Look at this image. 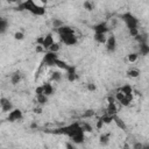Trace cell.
Here are the masks:
<instances>
[{"mask_svg":"<svg viewBox=\"0 0 149 149\" xmlns=\"http://www.w3.org/2000/svg\"><path fill=\"white\" fill-rule=\"evenodd\" d=\"M81 129V126H80V122L78 121H74L68 126H64V127H59L57 129H55V134H61V135H66L69 139H71L73 135H76L77 133H79Z\"/></svg>","mask_w":149,"mask_h":149,"instance_id":"2","label":"cell"},{"mask_svg":"<svg viewBox=\"0 0 149 149\" xmlns=\"http://www.w3.org/2000/svg\"><path fill=\"white\" fill-rule=\"evenodd\" d=\"M36 101H37V105L43 107L44 105H47L49 102V97L44 95V94H41V95H36Z\"/></svg>","mask_w":149,"mask_h":149,"instance_id":"23","label":"cell"},{"mask_svg":"<svg viewBox=\"0 0 149 149\" xmlns=\"http://www.w3.org/2000/svg\"><path fill=\"white\" fill-rule=\"evenodd\" d=\"M17 10H28L35 16H43L45 14V7L44 6H37L35 1L33 0H26L21 2L17 7Z\"/></svg>","mask_w":149,"mask_h":149,"instance_id":"1","label":"cell"},{"mask_svg":"<svg viewBox=\"0 0 149 149\" xmlns=\"http://www.w3.org/2000/svg\"><path fill=\"white\" fill-rule=\"evenodd\" d=\"M0 108H1L2 112H5V113H9L14 107H13L12 101H10L8 98H6V97H1V98H0Z\"/></svg>","mask_w":149,"mask_h":149,"instance_id":"8","label":"cell"},{"mask_svg":"<svg viewBox=\"0 0 149 149\" xmlns=\"http://www.w3.org/2000/svg\"><path fill=\"white\" fill-rule=\"evenodd\" d=\"M42 111H43V109H42V107H41V106H38V105H37V106H35V107L33 108V112H34L35 114H41V113H42Z\"/></svg>","mask_w":149,"mask_h":149,"instance_id":"42","label":"cell"},{"mask_svg":"<svg viewBox=\"0 0 149 149\" xmlns=\"http://www.w3.org/2000/svg\"><path fill=\"white\" fill-rule=\"evenodd\" d=\"M57 59H58V55H57V54L50 52V51H45L42 62H43V64H45L47 66L51 68V66H55V63H56Z\"/></svg>","mask_w":149,"mask_h":149,"instance_id":"4","label":"cell"},{"mask_svg":"<svg viewBox=\"0 0 149 149\" xmlns=\"http://www.w3.org/2000/svg\"><path fill=\"white\" fill-rule=\"evenodd\" d=\"M140 70L136 69V68H130L128 71H127V76L130 77V78H137L140 76Z\"/></svg>","mask_w":149,"mask_h":149,"instance_id":"27","label":"cell"},{"mask_svg":"<svg viewBox=\"0 0 149 149\" xmlns=\"http://www.w3.org/2000/svg\"><path fill=\"white\" fill-rule=\"evenodd\" d=\"M35 51H36L37 54H41V52H43V51H45V50L43 49L42 45H37V44H36V47H35Z\"/></svg>","mask_w":149,"mask_h":149,"instance_id":"43","label":"cell"},{"mask_svg":"<svg viewBox=\"0 0 149 149\" xmlns=\"http://www.w3.org/2000/svg\"><path fill=\"white\" fill-rule=\"evenodd\" d=\"M59 49H61V45H59V43H56V42H54L50 47H49V49L47 50V51H50V52H55V54H57L58 51H59Z\"/></svg>","mask_w":149,"mask_h":149,"instance_id":"31","label":"cell"},{"mask_svg":"<svg viewBox=\"0 0 149 149\" xmlns=\"http://www.w3.org/2000/svg\"><path fill=\"white\" fill-rule=\"evenodd\" d=\"M65 149H77V147H76V144H73L72 142L68 141V142L65 143Z\"/></svg>","mask_w":149,"mask_h":149,"instance_id":"39","label":"cell"},{"mask_svg":"<svg viewBox=\"0 0 149 149\" xmlns=\"http://www.w3.org/2000/svg\"><path fill=\"white\" fill-rule=\"evenodd\" d=\"M137 58H139V54L137 52H130V54L127 55V59H128L129 63H135L137 61Z\"/></svg>","mask_w":149,"mask_h":149,"instance_id":"32","label":"cell"},{"mask_svg":"<svg viewBox=\"0 0 149 149\" xmlns=\"http://www.w3.org/2000/svg\"><path fill=\"white\" fill-rule=\"evenodd\" d=\"M113 122L116 125V127H118L119 129H121V130H127V125H126V122H125L123 119H121L118 114L113 115Z\"/></svg>","mask_w":149,"mask_h":149,"instance_id":"17","label":"cell"},{"mask_svg":"<svg viewBox=\"0 0 149 149\" xmlns=\"http://www.w3.org/2000/svg\"><path fill=\"white\" fill-rule=\"evenodd\" d=\"M35 94H36V95H41V94H43L42 85H40V86H37V87L35 88Z\"/></svg>","mask_w":149,"mask_h":149,"instance_id":"41","label":"cell"},{"mask_svg":"<svg viewBox=\"0 0 149 149\" xmlns=\"http://www.w3.org/2000/svg\"><path fill=\"white\" fill-rule=\"evenodd\" d=\"M134 38H135V41L139 42V44H140V43H148V35L144 34V33H143V34L139 33Z\"/></svg>","mask_w":149,"mask_h":149,"instance_id":"26","label":"cell"},{"mask_svg":"<svg viewBox=\"0 0 149 149\" xmlns=\"http://www.w3.org/2000/svg\"><path fill=\"white\" fill-rule=\"evenodd\" d=\"M122 21L126 23L128 29H139V19L130 12H126L121 15Z\"/></svg>","mask_w":149,"mask_h":149,"instance_id":"3","label":"cell"},{"mask_svg":"<svg viewBox=\"0 0 149 149\" xmlns=\"http://www.w3.org/2000/svg\"><path fill=\"white\" fill-rule=\"evenodd\" d=\"M107 101H108V104H107V107H106V112L105 113L108 114V115H115V114H118V107H116L114 97L109 95L107 98Z\"/></svg>","mask_w":149,"mask_h":149,"instance_id":"5","label":"cell"},{"mask_svg":"<svg viewBox=\"0 0 149 149\" xmlns=\"http://www.w3.org/2000/svg\"><path fill=\"white\" fill-rule=\"evenodd\" d=\"M99 119L102 121L104 125H109V123L113 122V115H108V114H106V113H105L104 115H101Z\"/></svg>","mask_w":149,"mask_h":149,"instance_id":"28","label":"cell"},{"mask_svg":"<svg viewBox=\"0 0 149 149\" xmlns=\"http://www.w3.org/2000/svg\"><path fill=\"white\" fill-rule=\"evenodd\" d=\"M62 80V73L59 71H54L51 73V81L54 83H59Z\"/></svg>","mask_w":149,"mask_h":149,"instance_id":"29","label":"cell"},{"mask_svg":"<svg viewBox=\"0 0 149 149\" xmlns=\"http://www.w3.org/2000/svg\"><path fill=\"white\" fill-rule=\"evenodd\" d=\"M8 29V20L0 16V35H3Z\"/></svg>","mask_w":149,"mask_h":149,"instance_id":"22","label":"cell"},{"mask_svg":"<svg viewBox=\"0 0 149 149\" xmlns=\"http://www.w3.org/2000/svg\"><path fill=\"white\" fill-rule=\"evenodd\" d=\"M94 109H92V108H88V109H86L83 114H81V116L84 118V119H87V118H91V116H93L94 115Z\"/></svg>","mask_w":149,"mask_h":149,"instance_id":"35","label":"cell"},{"mask_svg":"<svg viewBox=\"0 0 149 149\" xmlns=\"http://www.w3.org/2000/svg\"><path fill=\"white\" fill-rule=\"evenodd\" d=\"M142 149H149V143H148V142L143 143V146H142Z\"/></svg>","mask_w":149,"mask_h":149,"instance_id":"46","label":"cell"},{"mask_svg":"<svg viewBox=\"0 0 149 149\" xmlns=\"http://www.w3.org/2000/svg\"><path fill=\"white\" fill-rule=\"evenodd\" d=\"M86 88L90 92H94V91H97V85L94 83H87L86 84Z\"/></svg>","mask_w":149,"mask_h":149,"instance_id":"37","label":"cell"},{"mask_svg":"<svg viewBox=\"0 0 149 149\" xmlns=\"http://www.w3.org/2000/svg\"><path fill=\"white\" fill-rule=\"evenodd\" d=\"M22 80V73L20 71H15L10 74V83L13 85H17Z\"/></svg>","mask_w":149,"mask_h":149,"instance_id":"19","label":"cell"},{"mask_svg":"<svg viewBox=\"0 0 149 149\" xmlns=\"http://www.w3.org/2000/svg\"><path fill=\"white\" fill-rule=\"evenodd\" d=\"M42 88H43V94L47 95V97H50L54 94V86L50 84V83H44L42 85Z\"/></svg>","mask_w":149,"mask_h":149,"instance_id":"20","label":"cell"},{"mask_svg":"<svg viewBox=\"0 0 149 149\" xmlns=\"http://www.w3.org/2000/svg\"><path fill=\"white\" fill-rule=\"evenodd\" d=\"M105 47H106V50L108 52H114L116 50V38H115L114 35H111V36L107 37Z\"/></svg>","mask_w":149,"mask_h":149,"instance_id":"11","label":"cell"},{"mask_svg":"<svg viewBox=\"0 0 149 149\" xmlns=\"http://www.w3.org/2000/svg\"><path fill=\"white\" fill-rule=\"evenodd\" d=\"M122 149H130L129 143H128V142H125V143H123V146H122Z\"/></svg>","mask_w":149,"mask_h":149,"instance_id":"45","label":"cell"},{"mask_svg":"<svg viewBox=\"0 0 149 149\" xmlns=\"http://www.w3.org/2000/svg\"><path fill=\"white\" fill-rule=\"evenodd\" d=\"M83 7H84V9H86L87 12H91V10H93V8H94V3L92 2V1H84V3H83Z\"/></svg>","mask_w":149,"mask_h":149,"instance_id":"33","label":"cell"},{"mask_svg":"<svg viewBox=\"0 0 149 149\" xmlns=\"http://www.w3.org/2000/svg\"><path fill=\"white\" fill-rule=\"evenodd\" d=\"M139 56H147L149 54V45L148 43H140L139 44Z\"/></svg>","mask_w":149,"mask_h":149,"instance_id":"21","label":"cell"},{"mask_svg":"<svg viewBox=\"0 0 149 149\" xmlns=\"http://www.w3.org/2000/svg\"><path fill=\"white\" fill-rule=\"evenodd\" d=\"M22 118H23V113L20 108H13L7 115V120L9 122H15V121L22 120Z\"/></svg>","mask_w":149,"mask_h":149,"instance_id":"6","label":"cell"},{"mask_svg":"<svg viewBox=\"0 0 149 149\" xmlns=\"http://www.w3.org/2000/svg\"><path fill=\"white\" fill-rule=\"evenodd\" d=\"M54 42H55V41H54V35H52L51 33H48L45 36H43V42H42L43 49H44V50H48L49 47H50Z\"/></svg>","mask_w":149,"mask_h":149,"instance_id":"15","label":"cell"},{"mask_svg":"<svg viewBox=\"0 0 149 149\" xmlns=\"http://www.w3.org/2000/svg\"><path fill=\"white\" fill-rule=\"evenodd\" d=\"M66 72V79L70 83H74L78 79V74H77V68L74 65H70L69 70L65 71Z\"/></svg>","mask_w":149,"mask_h":149,"instance_id":"12","label":"cell"},{"mask_svg":"<svg viewBox=\"0 0 149 149\" xmlns=\"http://www.w3.org/2000/svg\"><path fill=\"white\" fill-rule=\"evenodd\" d=\"M56 33L58 34V36H65V35H72L74 34V29L71 27V26H68V24H64L62 26L61 28L56 29Z\"/></svg>","mask_w":149,"mask_h":149,"instance_id":"13","label":"cell"},{"mask_svg":"<svg viewBox=\"0 0 149 149\" xmlns=\"http://www.w3.org/2000/svg\"><path fill=\"white\" fill-rule=\"evenodd\" d=\"M85 133H84V130H80L79 133H77L76 135H73L70 140V142H72L73 144H81V143H84L85 142Z\"/></svg>","mask_w":149,"mask_h":149,"instance_id":"14","label":"cell"},{"mask_svg":"<svg viewBox=\"0 0 149 149\" xmlns=\"http://www.w3.org/2000/svg\"><path fill=\"white\" fill-rule=\"evenodd\" d=\"M55 66H57V68H59V69H62V70H64V71H66V70H69V68H70V64H68L66 62H64V61H62V59H57L56 61V63H55Z\"/></svg>","mask_w":149,"mask_h":149,"instance_id":"25","label":"cell"},{"mask_svg":"<svg viewBox=\"0 0 149 149\" xmlns=\"http://www.w3.org/2000/svg\"><path fill=\"white\" fill-rule=\"evenodd\" d=\"M92 29H93L94 34H105L106 35V33L109 30V27H108V24L105 21H101V22L94 24Z\"/></svg>","mask_w":149,"mask_h":149,"instance_id":"10","label":"cell"},{"mask_svg":"<svg viewBox=\"0 0 149 149\" xmlns=\"http://www.w3.org/2000/svg\"><path fill=\"white\" fill-rule=\"evenodd\" d=\"M142 146H143L142 142H140V141H135V142L132 144V149H142Z\"/></svg>","mask_w":149,"mask_h":149,"instance_id":"38","label":"cell"},{"mask_svg":"<svg viewBox=\"0 0 149 149\" xmlns=\"http://www.w3.org/2000/svg\"><path fill=\"white\" fill-rule=\"evenodd\" d=\"M128 33H129V35L132 37H135L140 31H139V29H128Z\"/></svg>","mask_w":149,"mask_h":149,"instance_id":"40","label":"cell"},{"mask_svg":"<svg viewBox=\"0 0 149 149\" xmlns=\"http://www.w3.org/2000/svg\"><path fill=\"white\" fill-rule=\"evenodd\" d=\"M51 24H52V28H55V30H56V29L61 28L62 26H64L65 23H64L62 20H59V19H54L52 22H51Z\"/></svg>","mask_w":149,"mask_h":149,"instance_id":"30","label":"cell"},{"mask_svg":"<svg viewBox=\"0 0 149 149\" xmlns=\"http://www.w3.org/2000/svg\"><path fill=\"white\" fill-rule=\"evenodd\" d=\"M80 126H81V129L84 130V133H91L93 130L92 126L88 122H83V123H80Z\"/></svg>","mask_w":149,"mask_h":149,"instance_id":"34","label":"cell"},{"mask_svg":"<svg viewBox=\"0 0 149 149\" xmlns=\"http://www.w3.org/2000/svg\"><path fill=\"white\" fill-rule=\"evenodd\" d=\"M111 141V133H102L99 136V144L102 147H106Z\"/></svg>","mask_w":149,"mask_h":149,"instance_id":"18","label":"cell"},{"mask_svg":"<svg viewBox=\"0 0 149 149\" xmlns=\"http://www.w3.org/2000/svg\"><path fill=\"white\" fill-rule=\"evenodd\" d=\"M102 126H104L102 121H101L100 119H98V121L95 122V128H97V129H101V128H102Z\"/></svg>","mask_w":149,"mask_h":149,"instance_id":"44","label":"cell"},{"mask_svg":"<svg viewBox=\"0 0 149 149\" xmlns=\"http://www.w3.org/2000/svg\"><path fill=\"white\" fill-rule=\"evenodd\" d=\"M93 40H94L97 43H99V44H105L107 37H106L105 34H94V35H93Z\"/></svg>","mask_w":149,"mask_h":149,"instance_id":"24","label":"cell"},{"mask_svg":"<svg viewBox=\"0 0 149 149\" xmlns=\"http://www.w3.org/2000/svg\"><path fill=\"white\" fill-rule=\"evenodd\" d=\"M13 37H14V40H16V41H22L23 38H24V34L22 33V31H15L14 33V35H13Z\"/></svg>","mask_w":149,"mask_h":149,"instance_id":"36","label":"cell"},{"mask_svg":"<svg viewBox=\"0 0 149 149\" xmlns=\"http://www.w3.org/2000/svg\"><path fill=\"white\" fill-rule=\"evenodd\" d=\"M114 100H116L120 105H122V106H129L130 105V102H132V100H133V98H128V97H126V95H123L121 92H116L115 93V95H114Z\"/></svg>","mask_w":149,"mask_h":149,"instance_id":"9","label":"cell"},{"mask_svg":"<svg viewBox=\"0 0 149 149\" xmlns=\"http://www.w3.org/2000/svg\"><path fill=\"white\" fill-rule=\"evenodd\" d=\"M61 41L68 45V47H72V45H76L78 43V37L76 36V34H72V35H65V36H59Z\"/></svg>","mask_w":149,"mask_h":149,"instance_id":"7","label":"cell"},{"mask_svg":"<svg viewBox=\"0 0 149 149\" xmlns=\"http://www.w3.org/2000/svg\"><path fill=\"white\" fill-rule=\"evenodd\" d=\"M118 91L121 92L123 95H126V97H128V98H133V87H132L129 84L122 85Z\"/></svg>","mask_w":149,"mask_h":149,"instance_id":"16","label":"cell"}]
</instances>
